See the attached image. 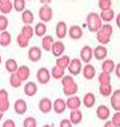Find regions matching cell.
Masks as SVG:
<instances>
[{
  "label": "cell",
  "mask_w": 120,
  "mask_h": 127,
  "mask_svg": "<svg viewBox=\"0 0 120 127\" xmlns=\"http://www.w3.org/2000/svg\"><path fill=\"white\" fill-rule=\"evenodd\" d=\"M86 25L91 32H97L102 27V19L99 14L96 12H90L86 16Z\"/></svg>",
  "instance_id": "1"
},
{
  "label": "cell",
  "mask_w": 120,
  "mask_h": 127,
  "mask_svg": "<svg viewBox=\"0 0 120 127\" xmlns=\"http://www.w3.org/2000/svg\"><path fill=\"white\" fill-rule=\"evenodd\" d=\"M38 15H39V18L41 20V22L47 23L49 22L53 18V9L49 5H42L40 7V8L39 9L38 12Z\"/></svg>",
  "instance_id": "2"
},
{
  "label": "cell",
  "mask_w": 120,
  "mask_h": 127,
  "mask_svg": "<svg viewBox=\"0 0 120 127\" xmlns=\"http://www.w3.org/2000/svg\"><path fill=\"white\" fill-rule=\"evenodd\" d=\"M82 61L78 58H74L70 61L69 65L68 67V72L72 76H76L82 71Z\"/></svg>",
  "instance_id": "3"
},
{
  "label": "cell",
  "mask_w": 120,
  "mask_h": 127,
  "mask_svg": "<svg viewBox=\"0 0 120 127\" xmlns=\"http://www.w3.org/2000/svg\"><path fill=\"white\" fill-rule=\"evenodd\" d=\"M51 73L50 71L45 67H41L39 68L36 73L37 81L40 84H47L51 79Z\"/></svg>",
  "instance_id": "4"
},
{
  "label": "cell",
  "mask_w": 120,
  "mask_h": 127,
  "mask_svg": "<svg viewBox=\"0 0 120 127\" xmlns=\"http://www.w3.org/2000/svg\"><path fill=\"white\" fill-rule=\"evenodd\" d=\"M27 55L30 61L33 63L39 62L42 58V50L39 46L34 45V46L30 47L29 49Z\"/></svg>",
  "instance_id": "5"
},
{
  "label": "cell",
  "mask_w": 120,
  "mask_h": 127,
  "mask_svg": "<svg viewBox=\"0 0 120 127\" xmlns=\"http://www.w3.org/2000/svg\"><path fill=\"white\" fill-rule=\"evenodd\" d=\"M94 55L92 48L90 45H84L80 51V58L81 61L86 64H88L91 61Z\"/></svg>",
  "instance_id": "6"
},
{
  "label": "cell",
  "mask_w": 120,
  "mask_h": 127,
  "mask_svg": "<svg viewBox=\"0 0 120 127\" xmlns=\"http://www.w3.org/2000/svg\"><path fill=\"white\" fill-rule=\"evenodd\" d=\"M40 111L42 113L47 114L49 113L53 109V102L48 97H42L38 104Z\"/></svg>",
  "instance_id": "7"
},
{
  "label": "cell",
  "mask_w": 120,
  "mask_h": 127,
  "mask_svg": "<svg viewBox=\"0 0 120 127\" xmlns=\"http://www.w3.org/2000/svg\"><path fill=\"white\" fill-rule=\"evenodd\" d=\"M68 26L65 22L60 21L56 24L55 34H56V36H57L58 39L62 40L63 38H65V36L68 34Z\"/></svg>",
  "instance_id": "8"
},
{
  "label": "cell",
  "mask_w": 120,
  "mask_h": 127,
  "mask_svg": "<svg viewBox=\"0 0 120 127\" xmlns=\"http://www.w3.org/2000/svg\"><path fill=\"white\" fill-rule=\"evenodd\" d=\"M67 102L63 98H57L53 102V110L55 113L62 114L67 110Z\"/></svg>",
  "instance_id": "9"
},
{
  "label": "cell",
  "mask_w": 120,
  "mask_h": 127,
  "mask_svg": "<svg viewBox=\"0 0 120 127\" xmlns=\"http://www.w3.org/2000/svg\"><path fill=\"white\" fill-rule=\"evenodd\" d=\"M93 55L97 60H103L108 55V50L104 45H97L93 50Z\"/></svg>",
  "instance_id": "10"
},
{
  "label": "cell",
  "mask_w": 120,
  "mask_h": 127,
  "mask_svg": "<svg viewBox=\"0 0 120 127\" xmlns=\"http://www.w3.org/2000/svg\"><path fill=\"white\" fill-rule=\"evenodd\" d=\"M65 51V45L63 44V41L58 40V41H54L53 44V46L51 48V52L53 56L55 57H60L63 55Z\"/></svg>",
  "instance_id": "11"
},
{
  "label": "cell",
  "mask_w": 120,
  "mask_h": 127,
  "mask_svg": "<svg viewBox=\"0 0 120 127\" xmlns=\"http://www.w3.org/2000/svg\"><path fill=\"white\" fill-rule=\"evenodd\" d=\"M68 35L72 40H79L83 35V30L78 25H72L68 29Z\"/></svg>",
  "instance_id": "12"
},
{
  "label": "cell",
  "mask_w": 120,
  "mask_h": 127,
  "mask_svg": "<svg viewBox=\"0 0 120 127\" xmlns=\"http://www.w3.org/2000/svg\"><path fill=\"white\" fill-rule=\"evenodd\" d=\"M96 73V68L90 63L86 64L82 68V74L83 77L87 80H91L95 78Z\"/></svg>",
  "instance_id": "13"
},
{
  "label": "cell",
  "mask_w": 120,
  "mask_h": 127,
  "mask_svg": "<svg viewBox=\"0 0 120 127\" xmlns=\"http://www.w3.org/2000/svg\"><path fill=\"white\" fill-rule=\"evenodd\" d=\"M14 111L17 115H24L27 111V103L24 99H17L14 103Z\"/></svg>",
  "instance_id": "14"
},
{
  "label": "cell",
  "mask_w": 120,
  "mask_h": 127,
  "mask_svg": "<svg viewBox=\"0 0 120 127\" xmlns=\"http://www.w3.org/2000/svg\"><path fill=\"white\" fill-rule=\"evenodd\" d=\"M67 102V106L68 109H70L71 111L72 110H76V109H79L81 105V98L77 96H68V100L66 101Z\"/></svg>",
  "instance_id": "15"
},
{
  "label": "cell",
  "mask_w": 120,
  "mask_h": 127,
  "mask_svg": "<svg viewBox=\"0 0 120 127\" xmlns=\"http://www.w3.org/2000/svg\"><path fill=\"white\" fill-rule=\"evenodd\" d=\"M16 74L22 82H25V81H26L30 77V68L28 67L27 65L20 66V67H18V68H17Z\"/></svg>",
  "instance_id": "16"
},
{
  "label": "cell",
  "mask_w": 120,
  "mask_h": 127,
  "mask_svg": "<svg viewBox=\"0 0 120 127\" xmlns=\"http://www.w3.org/2000/svg\"><path fill=\"white\" fill-rule=\"evenodd\" d=\"M38 92V87L34 82H27L24 86V93L27 96H34Z\"/></svg>",
  "instance_id": "17"
},
{
  "label": "cell",
  "mask_w": 120,
  "mask_h": 127,
  "mask_svg": "<svg viewBox=\"0 0 120 127\" xmlns=\"http://www.w3.org/2000/svg\"><path fill=\"white\" fill-rule=\"evenodd\" d=\"M110 114V111H109V107L105 105H100L98 106L96 110V116L99 119L102 121L107 120Z\"/></svg>",
  "instance_id": "18"
},
{
  "label": "cell",
  "mask_w": 120,
  "mask_h": 127,
  "mask_svg": "<svg viewBox=\"0 0 120 127\" xmlns=\"http://www.w3.org/2000/svg\"><path fill=\"white\" fill-rule=\"evenodd\" d=\"M54 43L53 37L50 35H45L42 37L41 40V46L42 49L45 51H51V48L53 46V44Z\"/></svg>",
  "instance_id": "19"
},
{
  "label": "cell",
  "mask_w": 120,
  "mask_h": 127,
  "mask_svg": "<svg viewBox=\"0 0 120 127\" xmlns=\"http://www.w3.org/2000/svg\"><path fill=\"white\" fill-rule=\"evenodd\" d=\"M22 21L24 25H31L35 21V16L29 9H25L22 12Z\"/></svg>",
  "instance_id": "20"
},
{
  "label": "cell",
  "mask_w": 120,
  "mask_h": 127,
  "mask_svg": "<svg viewBox=\"0 0 120 127\" xmlns=\"http://www.w3.org/2000/svg\"><path fill=\"white\" fill-rule=\"evenodd\" d=\"M82 102L86 108H91L96 104V96L92 93H87L84 95Z\"/></svg>",
  "instance_id": "21"
},
{
  "label": "cell",
  "mask_w": 120,
  "mask_h": 127,
  "mask_svg": "<svg viewBox=\"0 0 120 127\" xmlns=\"http://www.w3.org/2000/svg\"><path fill=\"white\" fill-rule=\"evenodd\" d=\"M69 120L72 123V125H77L82 121V112L79 109L71 111Z\"/></svg>",
  "instance_id": "22"
},
{
  "label": "cell",
  "mask_w": 120,
  "mask_h": 127,
  "mask_svg": "<svg viewBox=\"0 0 120 127\" xmlns=\"http://www.w3.org/2000/svg\"><path fill=\"white\" fill-rule=\"evenodd\" d=\"M12 42V35L9 32L3 31L0 34V45L2 47H7Z\"/></svg>",
  "instance_id": "23"
},
{
  "label": "cell",
  "mask_w": 120,
  "mask_h": 127,
  "mask_svg": "<svg viewBox=\"0 0 120 127\" xmlns=\"http://www.w3.org/2000/svg\"><path fill=\"white\" fill-rule=\"evenodd\" d=\"M111 106L114 110L120 111V89L114 91L111 96Z\"/></svg>",
  "instance_id": "24"
},
{
  "label": "cell",
  "mask_w": 120,
  "mask_h": 127,
  "mask_svg": "<svg viewBox=\"0 0 120 127\" xmlns=\"http://www.w3.org/2000/svg\"><path fill=\"white\" fill-rule=\"evenodd\" d=\"M70 61H71V59L68 55H63L62 56L57 58V60H56V61H55V65L63 68V69H66V68H68V65H69Z\"/></svg>",
  "instance_id": "25"
},
{
  "label": "cell",
  "mask_w": 120,
  "mask_h": 127,
  "mask_svg": "<svg viewBox=\"0 0 120 127\" xmlns=\"http://www.w3.org/2000/svg\"><path fill=\"white\" fill-rule=\"evenodd\" d=\"M35 35L38 37H43L45 36L47 32V26L45 22H40L37 23L35 27Z\"/></svg>",
  "instance_id": "26"
},
{
  "label": "cell",
  "mask_w": 120,
  "mask_h": 127,
  "mask_svg": "<svg viewBox=\"0 0 120 127\" xmlns=\"http://www.w3.org/2000/svg\"><path fill=\"white\" fill-rule=\"evenodd\" d=\"M63 92L65 94V96H74L78 92V85L76 84V83L75 82L71 85L63 87Z\"/></svg>",
  "instance_id": "27"
},
{
  "label": "cell",
  "mask_w": 120,
  "mask_h": 127,
  "mask_svg": "<svg viewBox=\"0 0 120 127\" xmlns=\"http://www.w3.org/2000/svg\"><path fill=\"white\" fill-rule=\"evenodd\" d=\"M5 68H6L7 71L10 73H15L17 72V68H18V64L17 62L14 59H7L5 62Z\"/></svg>",
  "instance_id": "28"
},
{
  "label": "cell",
  "mask_w": 120,
  "mask_h": 127,
  "mask_svg": "<svg viewBox=\"0 0 120 127\" xmlns=\"http://www.w3.org/2000/svg\"><path fill=\"white\" fill-rule=\"evenodd\" d=\"M102 71L106 73H110L115 69V64L112 60H105L102 63Z\"/></svg>",
  "instance_id": "29"
},
{
  "label": "cell",
  "mask_w": 120,
  "mask_h": 127,
  "mask_svg": "<svg viewBox=\"0 0 120 127\" xmlns=\"http://www.w3.org/2000/svg\"><path fill=\"white\" fill-rule=\"evenodd\" d=\"M99 16H100L103 22H110L111 21H113L114 18V11L112 8L104 10V11H101Z\"/></svg>",
  "instance_id": "30"
},
{
  "label": "cell",
  "mask_w": 120,
  "mask_h": 127,
  "mask_svg": "<svg viewBox=\"0 0 120 127\" xmlns=\"http://www.w3.org/2000/svg\"><path fill=\"white\" fill-rule=\"evenodd\" d=\"M50 73L53 78H54V79H62V78L64 76L65 69L58 67L57 65H54L52 68V70H51Z\"/></svg>",
  "instance_id": "31"
},
{
  "label": "cell",
  "mask_w": 120,
  "mask_h": 127,
  "mask_svg": "<svg viewBox=\"0 0 120 127\" xmlns=\"http://www.w3.org/2000/svg\"><path fill=\"white\" fill-rule=\"evenodd\" d=\"M13 9V2L11 1L5 2L0 4V12L3 15L9 14Z\"/></svg>",
  "instance_id": "32"
},
{
  "label": "cell",
  "mask_w": 120,
  "mask_h": 127,
  "mask_svg": "<svg viewBox=\"0 0 120 127\" xmlns=\"http://www.w3.org/2000/svg\"><path fill=\"white\" fill-rule=\"evenodd\" d=\"M22 34H23L25 36H26L28 39H32V37L35 35V30L31 27V25H24L21 31Z\"/></svg>",
  "instance_id": "33"
},
{
  "label": "cell",
  "mask_w": 120,
  "mask_h": 127,
  "mask_svg": "<svg viewBox=\"0 0 120 127\" xmlns=\"http://www.w3.org/2000/svg\"><path fill=\"white\" fill-rule=\"evenodd\" d=\"M30 39H28L26 36H25L23 34L19 33L17 36V43L19 47L21 48H26L29 45Z\"/></svg>",
  "instance_id": "34"
},
{
  "label": "cell",
  "mask_w": 120,
  "mask_h": 127,
  "mask_svg": "<svg viewBox=\"0 0 120 127\" xmlns=\"http://www.w3.org/2000/svg\"><path fill=\"white\" fill-rule=\"evenodd\" d=\"M9 83H10L11 87L14 88H17L21 87L23 82L17 77L16 73H11L10 78H9Z\"/></svg>",
  "instance_id": "35"
},
{
  "label": "cell",
  "mask_w": 120,
  "mask_h": 127,
  "mask_svg": "<svg viewBox=\"0 0 120 127\" xmlns=\"http://www.w3.org/2000/svg\"><path fill=\"white\" fill-rule=\"evenodd\" d=\"M13 9L17 12H22L25 9V0H13Z\"/></svg>",
  "instance_id": "36"
},
{
  "label": "cell",
  "mask_w": 120,
  "mask_h": 127,
  "mask_svg": "<svg viewBox=\"0 0 120 127\" xmlns=\"http://www.w3.org/2000/svg\"><path fill=\"white\" fill-rule=\"evenodd\" d=\"M96 33H97L96 39H97V40H98V42L100 43L101 45H107L109 41H110V38L111 37L107 36L106 35H104V33L99 31V30Z\"/></svg>",
  "instance_id": "37"
},
{
  "label": "cell",
  "mask_w": 120,
  "mask_h": 127,
  "mask_svg": "<svg viewBox=\"0 0 120 127\" xmlns=\"http://www.w3.org/2000/svg\"><path fill=\"white\" fill-rule=\"evenodd\" d=\"M99 83L100 85H106V84H110V75L109 73H106L104 72H102L99 75L98 78Z\"/></svg>",
  "instance_id": "38"
},
{
  "label": "cell",
  "mask_w": 120,
  "mask_h": 127,
  "mask_svg": "<svg viewBox=\"0 0 120 127\" xmlns=\"http://www.w3.org/2000/svg\"><path fill=\"white\" fill-rule=\"evenodd\" d=\"M98 6L101 11L110 9L112 7V1L111 0H99Z\"/></svg>",
  "instance_id": "39"
},
{
  "label": "cell",
  "mask_w": 120,
  "mask_h": 127,
  "mask_svg": "<svg viewBox=\"0 0 120 127\" xmlns=\"http://www.w3.org/2000/svg\"><path fill=\"white\" fill-rule=\"evenodd\" d=\"M23 127H37V121L33 116H28L23 121Z\"/></svg>",
  "instance_id": "40"
},
{
  "label": "cell",
  "mask_w": 120,
  "mask_h": 127,
  "mask_svg": "<svg viewBox=\"0 0 120 127\" xmlns=\"http://www.w3.org/2000/svg\"><path fill=\"white\" fill-rule=\"evenodd\" d=\"M112 93V87L110 84L99 86V93L103 96H108Z\"/></svg>",
  "instance_id": "41"
},
{
  "label": "cell",
  "mask_w": 120,
  "mask_h": 127,
  "mask_svg": "<svg viewBox=\"0 0 120 127\" xmlns=\"http://www.w3.org/2000/svg\"><path fill=\"white\" fill-rule=\"evenodd\" d=\"M8 19L5 15L2 14L0 15V32L6 31L7 28L8 27Z\"/></svg>",
  "instance_id": "42"
},
{
  "label": "cell",
  "mask_w": 120,
  "mask_h": 127,
  "mask_svg": "<svg viewBox=\"0 0 120 127\" xmlns=\"http://www.w3.org/2000/svg\"><path fill=\"white\" fill-rule=\"evenodd\" d=\"M99 31L102 32L104 35H106L107 36L111 37L112 34H113V27L110 24H104L102 25L101 28L99 29Z\"/></svg>",
  "instance_id": "43"
},
{
  "label": "cell",
  "mask_w": 120,
  "mask_h": 127,
  "mask_svg": "<svg viewBox=\"0 0 120 127\" xmlns=\"http://www.w3.org/2000/svg\"><path fill=\"white\" fill-rule=\"evenodd\" d=\"M73 83H75V80L72 76L71 75H64L62 78V85L63 87H66V86L72 84Z\"/></svg>",
  "instance_id": "44"
},
{
  "label": "cell",
  "mask_w": 120,
  "mask_h": 127,
  "mask_svg": "<svg viewBox=\"0 0 120 127\" xmlns=\"http://www.w3.org/2000/svg\"><path fill=\"white\" fill-rule=\"evenodd\" d=\"M10 107V102L8 99H5V100L0 101V111L2 112H6L7 111H8Z\"/></svg>",
  "instance_id": "45"
},
{
  "label": "cell",
  "mask_w": 120,
  "mask_h": 127,
  "mask_svg": "<svg viewBox=\"0 0 120 127\" xmlns=\"http://www.w3.org/2000/svg\"><path fill=\"white\" fill-rule=\"evenodd\" d=\"M112 122L116 127L120 126V112H117L116 114H114L112 119Z\"/></svg>",
  "instance_id": "46"
},
{
  "label": "cell",
  "mask_w": 120,
  "mask_h": 127,
  "mask_svg": "<svg viewBox=\"0 0 120 127\" xmlns=\"http://www.w3.org/2000/svg\"><path fill=\"white\" fill-rule=\"evenodd\" d=\"M59 127H72V123L69 119H63L59 123Z\"/></svg>",
  "instance_id": "47"
},
{
  "label": "cell",
  "mask_w": 120,
  "mask_h": 127,
  "mask_svg": "<svg viewBox=\"0 0 120 127\" xmlns=\"http://www.w3.org/2000/svg\"><path fill=\"white\" fill-rule=\"evenodd\" d=\"M2 127H16V124H15L14 121L11 120V119H7L2 123Z\"/></svg>",
  "instance_id": "48"
},
{
  "label": "cell",
  "mask_w": 120,
  "mask_h": 127,
  "mask_svg": "<svg viewBox=\"0 0 120 127\" xmlns=\"http://www.w3.org/2000/svg\"><path fill=\"white\" fill-rule=\"evenodd\" d=\"M5 99H8V93L5 89L0 90V101L5 100Z\"/></svg>",
  "instance_id": "49"
},
{
  "label": "cell",
  "mask_w": 120,
  "mask_h": 127,
  "mask_svg": "<svg viewBox=\"0 0 120 127\" xmlns=\"http://www.w3.org/2000/svg\"><path fill=\"white\" fill-rule=\"evenodd\" d=\"M115 73H116L117 77L120 78V63H119L118 64L115 66Z\"/></svg>",
  "instance_id": "50"
},
{
  "label": "cell",
  "mask_w": 120,
  "mask_h": 127,
  "mask_svg": "<svg viewBox=\"0 0 120 127\" xmlns=\"http://www.w3.org/2000/svg\"><path fill=\"white\" fill-rule=\"evenodd\" d=\"M39 1L40 2V3H42L43 5H49V3H51V2L53 1V0H39Z\"/></svg>",
  "instance_id": "51"
},
{
  "label": "cell",
  "mask_w": 120,
  "mask_h": 127,
  "mask_svg": "<svg viewBox=\"0 0 120 127\" xmlns=\"http://www.w3.org/2000/svg\"><path fill=\"white\" fill-rule=\"evenodd\" d=\"M116 25L120 29V12L118 14V16L116 17Z\"/></svg>",
  "instance_id": "52"
},
{
  "label": "cell",
  "mask_w": 120,
  "mask_h": 127,
  "mask_svg": "<svg viewBox=\"0 0 120 127\" xmlns=\"http://www.w3.org/2000/svg\"><path fill=\"white\" fill-rule=\"evenodd\" d=\"M104 127H116V126L114 125L112 121H107V122L104 124Z\"/></svg>",
  "instance_id": "53"
},
{
  "label": "cell",
  "mask_w": 120,
  "mask_h": 127,
  "mask_svg": "<svg viewBox=\"0 0 120 127\" xmlns=\"http://www.w3.org/2000/svg\"><path fill=\"white\" fill-rule=\"evenodd\" d=\"M2 117H3V112H2V111H0V121L2 120Z\"/></svg>",
  "instance_id": "54"
},
{
  "label": "cell",
  "mask_w": 120,
  "mask_h": 127,
  "mask_svg": "<svg viewBox=\"0 0 120 127\" xmlns=\"http://www.w3.org/2000/svg\"><path fill=\"white\" fill-rule=\"evenodd\" d=\"M8 1H11V0H0V4L2 3V2H8Z\"/></svg>",
  "instance_id": "55"
},
{
  "label": "cell",
  "mask_w": 120,
  "mask_h": 127,
  "mask_svg": "<svg viewBox=\"0 0 120 127\" xmlns=\"http://www.w3.org/2000/svg\"><path fill=\"white\" fill-rule=\"evenodd\" d=\"M43 127H53V126H51L50 125H48V124H46V125H44V126H43Z\"/></svg>",
  "instance_id": "56"
},
{
  "label": "cell",
  "mask_w": 120,
  "mask_h": 127,
  "mask_svg": "<svg viewBox=\"0 0 120 127\" xmlns=\"http://www.w3.org/2000/svg\"><path fill=\"white\" fill-rule=\"evenodd\" d=\"M1 63H2V56H1V55H0V64H1Z\"/></svg>",
  "instance_id": "57"
},
{
  "label": "cell",
  "mask_w": 120,
  "mask_h": 127,
  "mask_svg": "<svg viewBox=\"0 0 120 127\" xmlns=\"http://www.w3.org/2000/svg\"><path fill=\"white\" fill-rule=\"evenodd\" d=\"M27 1H30V0H27Z\"/></svg>",
  "instance_id": "58"
},
{
  "label": "cell",
  "mask_w": 120,
  "mask_h": 127,
  "mask_svg": "<svg viewBox=\"0 0 120 127\" xmlns=\"http://www.w3.org/2000/svg\"><path fill=\"white\" fill-rule=\"evenodd\" d=\"M0 34H1V32H0Z\"/></svg>",
  "instance_id": "59"
}]
</instances>
